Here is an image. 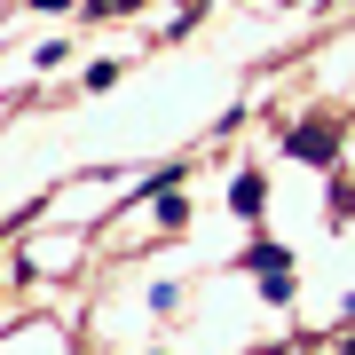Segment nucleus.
I'll return each mask as SVG.
<instances>
[{"mask_svg":"<svg viewBox=\"0 0 355 355\" xmlns=\"http://www.w3.org/2000/svg\"><path fill=\"white\" fill-rule=\"evenodd\" d=\"M284 150H292V158H308V166H331V158H340V135H331V119H308V127H292Z\"/></svg>","mask_w":355,"mask_h":355,"instance_id":"f257e3e1","label":"nucleus"},{"mask_svg":"<svg viewBox=\"0 0 355 355\" xmlns=\"http://www.w3.org/2000/svg\"><path fill=\"white\" fill-rule=\"evenodd\" d=\"M142 0H87V16H135Z\"/></svg>","mask_w":355,"mask_h":355,"instance_id":"20e7f679","label":"nucleus"},{"mask_svg":"<svg viewBox=\"0 0 355 355\" xmlns=\"http://www.w3.org/2000/svg\"><path fill=\"white\" fill-rule=\"evenodd\" d=\"M229 205H237V214H261V205H268V182L261 174H237V182H229Z\"/></svg>","mask_w":355,"mask_h":355,"instance_id":"f03ea898","label":"nucleus"},{"mask_svg":"<svg viewBox=\"0 0 355 355\" xmlns=\"http://www.w3.org/2000/svg\"><path fill=\"white\" fill-rule=\"evenodd\" d=\"M245 261H253V277H284V245H253Z\"/></svg>","mask_w":355,"mask_h":355,"instance_id":"7ed1b4c3","label":"nucleus"}]
</instances>
